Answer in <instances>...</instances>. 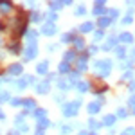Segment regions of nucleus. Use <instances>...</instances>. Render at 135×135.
Masks as SVG:
<instances>
[{
	"mask_svg": "<svg viewBox=\"0 0 135 135\" xmlns=\"http://www.w3.org/2000/svg\"><path fill=\"white\" fill-rule=\"evenodd\" d=\"M61 6H63L61 2H51V7H52L54 11H56V9L60 11V9H61Z\"/></svg>",
	"mask_w": 135,
	"mask_h": 135,
	"instance_id": "nucleus-31",
	"label": "nucleus"
},
{
	"mask_svg": "<svg viewBox=\"0 0 135 135\" xmlns=\"http://www.w3.org/2000/svg\"><path fill=\"white\" fill-rule=\"evenodd\" d=\"M11 7H13L11 2H0V11H2V13H7Z\"/></svg>",
	"mask_w": 135,
	"mask_h": 135,
	"instance_id": "nucleus-17",
	"label": "nucleus"
},
{
	"mask_svg": "<svg viewBox=\"0 0 135 135\" xmlns=\"http://www.w3.org/2000/svg\"><path fill=\"white\" fill-rule=\"evenodd\" d=\"M132 34H128V32H124V34H121V42H124V43H132Z\"/></svg>",
	"mask_w": 135,
	"mask_h": 135,
	"instance_id": "nucleus-22",
	"label": "nucleus"
},
{
	"mask_svg": "<svg viewBox=\"0 0 135 135\" xmlns=\"http://www.w3.org/2000/svg\"><path fill=\"white\" fill-rule=\"evenodd\" d=\"M9 99V94L7 92H0V103H4V101H7Z\"/></svg>",
	"mask_w": 135,
	"mask_h": 135,
	"instance_id": "nucleus-33",
	"label": "nucleus"
},
{
	"mask_svg": "<svg viewBox=\"0 0 135 135\" xmlns=\"http://www.w3.org/2000/svg\"><path fill=\"white\" fill-rule=\"evenodd\" d=\"M58 70H60V72L61 74H65V72H69V63H60V67H58Z\"/></svg>",
	"mask_w": 135,
	"mask_h": 135,
	"instance_id": "nucleus-24",
	"label": "nucleus"
},
{
	"mask_svg": "<svg viewBox=\"0 0 135 135\" xmlns=\"http://www.w3.org/2000/svg\"><path fill=\"white\" fill-rule=\"evenodd\" d=\"M70 130H72L70 126H61V133H63V135H67L69 132H70Z\"/></svg>",
	"mask_w": 135,
	"mask_h": 135,
	"instance_id": "nucleus-39",
	"label": "nucleus"
},
{
	"mask_svg": "<svg viewBox=\"0 0 135 135\" xmlns=\"http://www.w3.org/2000/svg\"><path fill=\"white\" fill-rule=\"evenodd\" d=\"M23 119H25V114H20V115H16V119H15V124H18V126H20L22 123H23Z\"/></svg>",
	"mask_w": 135,
	"mask_h": 135,
	"instance_id": "nucleus-29",
	"label": "nucleus"
},
{
	"mask_svg": "<svg viewBox=\"0 0 135 135\" xmlns=\"http://www.w3.org/2000/svg\"><path fill=\"white\" fill-rule=\"evenodd\" d=\"M49 124H51V123H49L47 117H45V119H38V128H40V130H45Z\"/></svg>",
	"mask_w": 135,
	"mask_h": 135,
	"instance_id": "nucleus-15",
	"label": "nucleus"
},
{
	"mask_svg": "<svg viewBox=\"0 0 135 135\" xmlns=\"http://www.w3.org/2000/svg\"><path fill=\"white\" fill-rule=\"evenodd\" d=\"M124 79H132V72H126L124 74Z\"/></svg>",
	"mask_w": 135,
	"mask_h": 135,
	"instance_id": "nucleus-45",
	"label": "nucleus"
},
{
	"mask_svg": "<svg viewBox=\"0 0 135 135\" xmlns=\"http://www.w3.org/2000/svg\"><path fill=\"white\" fill-rule=\"evenodd\" d=\"M110 23V18L108 16H103V18H99V27H106Z\"/></svg>",
	"mask_w": 135,
	"mask_h": 135,
	"instance_id": "nucleus-25",
	"label": "nucleus"
},
{
	"mask_svg": "<svg viewBox=\"0 0 135 135\" xmlns=\"http://www.w3.org/2000/svg\"><path fill=\"white\" fill-rule=\"evenodd\" d=\"M29 130V126H25V124H20V132H27Z\"/></svg>",
	"mask_w": 135,
	"mask_h": 135,
	"instance_id": "nucleus-43",
	"label": "nucleus"
},
{
	"mask_svg": "<svg viewBox=\"0 0 135 135\" xmlns=\"http://www.w3.org/2000/svg\"><path fill=\"white\" fill-rule=\"evenodd\" d=\"M2 29H4V23H0V31H2Z\"/></svg>",
	"mask_w": 135,
	"mask_h": 135,
	"instance_id": "nucleus-50",
	"label": "nucleus"
},
{
	"mask_svg": "<svg viewBox=\"0 0 135 135\" xmlns=\"http://www.w3.org/2000/svg\"><path fill=\"white\" fill-rule=\"evenodd\" d=\"M43 34H45V36H52V34H54V32H56V25H54V23H43Z\"/></svg>",
	"mask_w": 135,
	"mask_h": 135,
	"instance_id": "nucleus-5",
	"label": "nucleus"
},
{
	"mask_svg": "<svg viewBox=\"0 0 135 135\" xmlns=\"http://www.w3.org/2000/svg\"><path fill=\"white\" fill-rule=\"evenodd\" d=\"M9 74H13V76H18V74H22V65H20V63L11 65V67H9Z\"/></svg>",
	"mask_w": 135,
	"mask_h": 135,
	"instance_id": "nucleus-8",
	"label": "nucleus"
},
{
	"mask_svg": "<svg viewBox=\"0 0 135 135\" xmlns=\"http://www.w3.org/2000/svg\"><path fill=\"white\" fill-rule=\"evenodd\" d=\"M115 42H117V40H115V36H112V38H110V40H108V42L103 45V49H104V51H110V49L114 47V43H115Z\"/></svg>",
	"mask_w": 135,
	"mask_h": 135,
	"instance_id": "nucleus-14",
	"label": "nucleus"
},
{
	"mask_svg": "<svg viewBox=\"0 0 135 135\" xmlns=\"http://www.w3.org/2000/svg\"><path fill=\"white\" fill-rule=\"evenodd\" d=\"M78 78H79V72H70V76H69V81H70V85H76V81H78Z\"/></svg>",
	"mask_w": 135,
	"mask_h": 135,
	"instance_id": "nucleus-19",
	"label": "nucleus"
},
{
	"mask_svg": "<svg viewBox=\"0 0 135 135\" xmlns=\"http://www.w3.org/2000/svg\"><path fill=\"white\" fill-rule=\"evenodd\" d=\"M92 29H94V23H92V22H85L83 25L79 27V31H81V32H90Z\"/></svg>",
	"mask_w": 135,
	"mask_h": 135,
	"instance_id": "nucleus-10",
	"label": "nucleus"
},
{
	"mask_svg": "<svg viewBox=\"0 0 135 135\" xmlns=\"http://www.w3.org/2000/svg\"><path fill=\"white\" fill-rule=\"evenodd\" d=\"M72 42H74V45H76V49H85V42L81 40V38H76V36H72Z\"/></svg>",
	"mask_w": 135,
	"mask_h": 135,
	"instance_id": "nucleus-12",
	"label": "nucleus"
},
{
	"mask_svg": "<svg viewBox=\"0 0 135 135\" xmlns=\"http://www.w3.org/2000/svg\"><path fill=\"white\" fill-rule=\"evenodd\" d=\"M88 126H90L92 130H97V128L101 126V123H97V121H94V119H88Z\"/></svg>",
	"mask_w": 135,
	"mask_h": 135,
	"instance_id": "nucleus-26",
	"label": "nucleus"
},
{
	"mask_svg": "<svg viewBox=\"0 0 135 135\" xmlns=\"http://www.w3.org/2000/svg\"><path fill=\"white\" fill-rule=\"evenodd\" d=\"M22 104H23L27 110H36V104H34V101H32V99H23V101H22Z\"/></svg>",
	"mask_w": 135,
	"mask_h": 135,
	"instance_id": "nucleus-11",
	"label": "nucleus"
},
{
	"mask_svg": "<svg viewBox=\"0 0 135 135\" xmlns=\"http://www.w3.org/2000/svg\"><path fill=\"white\" fill-rule=\"evenodd\" d=\"M11 52H15V54H16V52H20V47H18V43H13V45H11Z\"/></svg>",
	"mask_w": 135,
	"mask_h": 135,
	"instance_id": "nucleus-35",
	"label": "nucleus"
},
{
	"mask_svg": "<svg viewBox=\"0 0 135 135\" xmlns=\"http://www.w3.org/2000/svg\"><path fill=\"white\" fill-rule=\"evenodd\" d=\"M47 18H49V20H56V13H47Z\"/></svg>",
	"mask_w": 135,
	"mask_h": 135,
	"instance_id": "nucleus-41",
	"label": "nucleus"
},
{
	"mask_svg": "<svg viewBox=\"0 0 135 135\" xmlns=\"http://www.w3.org/2000/svg\"><path fill=\"white\" fill-rule=\"evenodd\" d=\"M31 20L32 22H40L42 18H40V15H38V13H32V15H31Z\"/></svg>",
	"mask_w": 135,
	"mask_h": 135,
	"instance_id": "nucleus-36",
	"label": "nucleus"
},
{
	"mask_svg": "<svg viewBox=\"0 0 135 135\" xmlns=\"http://www.w3.org/2000/svg\"><path fill=\"white\" fill-rule=\"evenodd\" d=\"M25 86H27V81H25V79H20V81H16V88H18V90H23Z\"/></svg>",
	"mask_w": 135,
	"mask_h": 135,
	"instance_id": "nucleus-28",
	"label": "nucleus"
},
{
	"mask_svg": "<svg viewBox=\"0 0 135 135\" xmlns=\"http://www.w3.org/2000/svg\"><path fill=\"white\" fill-rule=\"evenodd\" d=\"M2 119H4V112L0 110V121H2Z\"/></svg>",
	"mask_w": 135,
	"mask_h": 135,
	"instance_id": "nucleus-48",
	"label": "nucleus"
},
{
	"mask_svg": "<svg viewBox=\"0 0 135 135\" xmlns=\"http://www.w3.org/2000/svg\"><path fill=\"white\" fill-rule=\"evenodd\" d=\"M76 60V52L74 51H67L65 52V63H70V61H74Z\"/></svg>",
	"mask_w": 135,
	"mask_h": 135,
	"instance_id": "nucleus-13",
	"label": "nucleus"
},
{
	"mask_svg": "<svg viewBox=\"0 0 135 135\" xmlns=\"http://www.w3.org/2000/svg\"><path fill=\"white\" fill-rule=\"evenodd\" d=\"M86 110H88V114H97L99 110H101V103L99 101H95V103H90L86 106Z\"/></svg>",
	"mask_w": 135,
	"mask_h": 135,
	"instance_id": "nucleus-6",
	"label": "nucleus"
},
{
	"mask_svg": "<svg viewBox=\"0 0 135 135\" xmlns=\"http://www.w3.org/2000/svg\"><path fill=\"white\" fill-rule=\"evenodd\" d=\"M95 70H97V74H99V76L106 78V76L110 74V70H112V63H110V60H101V61H95Z\"/></svg>",
	"mask_w": 135,
	"mask_h": 135,
	"instance_id": "nucleus-1",
	"label": "nucleus"
},
{
	"mask_svg": "<svg viewBox=\"0 0 135 135\" xmlns=\"http://www.w3.org/2000/svg\"><path fill=\"white\" fill-rule=\"evenodd\" d=\"M34 115H36L38 119H45V115H47V112H45L43 108H36V110H34Z\"/></svg>",
	"mask_w": 135,
	"mask_h": 135,
	"instance_id": "nucleus-18",
	"label": "nucleus"
},
{
	"mask_svg": "<svg viewBox=\"0 0 135 135\" xmlns=\"http://www.w3.org/2000/svg\"><path fill=\"white\" fill-rule=\"evenodd\" d=\"M38 56V47H36V43H31L27 49H25V60L29 61V60H34Z\"/></svg>",
	"mask_w": 135,
	"mask_h": 135,
	"instance_id": "nucleus-3",
	"label": "nucleus"
},
{
	"mask_svg": "<svg viewBox=\"0 0 135 135\" xmlns=\"http://www.w3.org/2000/svg\"><path fill=\"white\" fill-rule=\"evenodd\" d=\"M85 13H86V7H85V6H78V7H76V15H78V16H81Z\"/></svg>",
	"mask_w": 135,
	"mask_h": 135,
	"instance_id": "nucleus-27",
	"label": "nucleus"
},
{
	"mask_svg": "<svg viewBox=\"0 0 135 135\" xmlns=\"http://www.w3.org/2000/svg\"><path fill=\"white\" fill-rule=\"evenodd\" d=\"M58 86H60L61 90H69V83H67V81H63V79L58 81Z\"/></svg>",
	"mask_w": 135,
	"mask_h": 135,
	"instance_id": "nucleus-30",
	"label": "nucleus"
},
{
	"mask_svg": "<svg viewBox=\"0 0 135 135\" xmlns=\"http://www.w3.org/2000/svg\"><path fill=\"white\" fill-rule=\"evenodd\" d=\"M11 104H13V106H18V104H22V99L15 97V99H11Z\"/></svg>",
	"mask_w": 135,
	"mask_h": 135,
	"instance_id": "nucleus-37",
	"label": "nucleus"
},
{
	"mask_svg": "<svg viewBox=\"0 0 135 135\" xmlns=\"http://www.w3.org/2000/svg\"><path fill=\"white\" fill-rule=\"evenodd\" d=\"M114 121H115V117H114V115H106L103 123H104L106 126H112V124H114Z\"/></svg>",
	"mask_w": 135,
	"mask_h": 135,
	"instance_id": "nucleus-23",
	"label": "nucleus"
},
{
	"mask_svg": "<svg viewBox=\"0 0 135 135\" xmlns=\"http://www.w3.org/2000/svg\"><path fill=\"white\" fill-rule=\"evenodd\" d=\"M133 112H135V110H133Z\"/></svg>",
	"mask_w": 135,
	"mask_h": 135,
	"instance_id": "nucleus-52",
	"label": "nucleus"
},
{
	"mask_svg": "<svg viewBox=\"0 0 135 135\" xmlns=\"http://www.w3.org/2000/svg\"><path fill=\"white\" fill-rule=\"evenodd\" d=\"M78 88H79V92H86V90L90 88V83H88V81H83V83L78 85Z\"/></svg>",
	"mask_w": 135,
	"mask_h": 135,
	"instance_id": "nucleus-21",
	"label": "nucleus"
},
{
	"mask_svg": "<svg viewBox=\"0 0 135 135\" xmlns=\"http://www.w3.org/2000/svg\"><path fill=\"white\" fill-rule=\"evenodd\" d=\"M36 38H38V34H36L34 31H29V32H27V40H29V45H31V43H36Z\"/></svg>",
	"mask_w": 135,
	"mask_h": 135,
	"instance_id": "nucleus-16",
	"label": "nucleus"
},
{
	"mask_svg": "<svg viewBox=\"0 0 135 135\" xmlns=\"http://www.w3.org/2000/svg\"><path fill=\"white\" fill-rule=\"evenodd\" d=\"M85 60H86V54H85L83 58H81V60H79V63H78V69H79V72H81V70H85V69H86V61H85Z\"/></svg>",
	"mask_w": 135,
	"mask_h": 135,
	"instance_id": "nucleus-20",
	"label": "nucleus"
},
{
	"mask_svg": "<svg viewBox=\"0 0 135 135\" xmlns=\"http://www.w3.org/2000/svg\"><path fill=\"white\" fill-rule=\"evenodd\" d=\"M79 135H88V133H86V132H81V133H79Z\"/></svg>",
	"mask_w": 135,
	"mask_h": 135,
	"instance_id": "nucleus-49",
	"label": "nucleus"
},
{
	"mask_svg": "<svg viewBox=\"0 0 135 135\" xmlns=\"http://www.w3.org/2000/svg\"><path fill=\"white\" fill-rule=\"evenodd\" d=\"M130 104H132V106H135V97H132V99H130Z\"/></svg>",
	"mask_w": 135,
	"mask_h": 135,
	"instance_id": "nucleus-47",
	"label": "nucleus"
},
{
	"mask_svg": "<svg viewBox=\"0 0 135 135\" xmlns=\"http://www.w3.org/2000/svg\"><path fill=\"white\" fill-rule=\"evenodd\" d=\"M47 70H49V63H47V61L40 63V65L36 67V72H38V74H47Z\"/></svg>",
	"mask_w": 135,
	"mask_h": 135,
	"instance_id": "nucleus-9",
	"label": "nucleus"
},
{
	"mask_svg": "<svg viewBox=\"0 0 135 135\" xmlns=\"http://www.w3.org/2000/svg\"><path fill=\"white\" fill-rule=\"evenodd\" d=\"M81 106V101H72V103H67L65 108H63V114L65 117H76L78 115V110Z\"/></svg>",
	"mask_w": 135,
	"mask_h": 135,
	"instance_id": "nucleus-2",
	"label": "nucleus"
},
{
	"mask_svg": "<svg viewBox=\"0 0 135 135\" xmlns=\"http://www.w3.org/2000/svg\"><path fill=\"white\" fill-rule=\"evenodd\" d=\"M36 135H43V130H40V128H38V130H36Z\"/></svg>",
	"mask_w": 135,
	"mask_h": 135,
	"instance_id": "nucleus-46",
	"label": "nucleus"
},
{
	"mask_svg": "<svg viewBox=\"0 0 135 135\" xmlns=\"http://www.w3.org/2000/svg\"><path fill=\"white\" fill-rule=\"evenodd\" d=\"M104 13H106V11H104V2L97 0V2H95V7H94V15H95V16H101Z\"/></svg>",
	"mask_w": 135,
	"mask_h": 135,
	"instance_id": "nucleus-4",
	"label": "nucleus"
},
{
	"mask_svg": "<svg viewBox=\"0 0 135 135\" xmlns=\"http://www.w3.org/2000/svg\"><path fill=\"white\" fill-rule=\"evenodd\" d=\"M36 92H38V94H47V92H49V83H47V81L38 83V85H36Z\"/></svg>",
	"mask_w": 135,
	"mask_h": 135,
	"instance_id": "nucleus-7",
	"label": "nucleus"
},
{
	"mask_svg": "<svg viewBox=\"0 0 135 135\" xmlns=\"http://www.w3.org/2000/svg\"><path fill=\"white\" fill-rule=\"evenodd\" d=\"M117 115H119L121 119H124V117H126V110H123V108H121V110H117Z\"/></svg>",
	"mask_w": 135,
	"mask_h": 135,
	"instance_id": "nucleus-40",
	"label": "nucleus"
},
{
	"mask_svg": "<svg viewBox=\"0 0 135 135\" xmlns=\"http://www.w3.org/2000/svg\"><path fill=\"white\" fill-rule=\"evenodd\" d=\"M88 135H95V133H94V132H92V133H88Z\"/></svg>",
	"mask_w": 135,
	"mask_h": 135,
	"instance_id": "nucleus-51",
	"label": "nucleus"
},
{
	"mask_svg": "<svg viewBox=\"0 0 135 135\" xmlns=\"http://www.w3.org/2000/svg\"><path fill=\"white\" fill-rule=\"evenodd\" d=\"M121 135H135V128H128V130H124Z\"/></svg>",
	"mask_w": 135,
	"mask_h": 135,
	"instance_id": "nucleus-34",
	"label": "nucleus"
},
{
	"mask_svg": "<svg viewBox=\"0 0 135 135\" xmlns=\"http://www.w3.org/2000/svg\"><path fill=\"white\" fill-rule=\"evenodd\" d=\"M106 15H110L108 18H115V16L119 15V11H117V9H110V11H106Z\"/></svg>",
	"mask_w": 135,
	"mask_h": 135,
	"instance_id": "nucleus-32",
	"label": "nucleus"
},
{
	"mask_svg": "<svg viewBox=\"0 0 135 135\" xmlns=\"http://www.w3.org/2000/svg\"><path fill=\"white\" fill-rule=\"evenodd\" d=\"M70 38H72V36H70V34H63V36H61V42H69V40H70Z\"/></svg>",
	"mask_w": 135,
	"mask_h": 135,
	"instance_id": "nucleus-42",
	"label": "nucleus"
},
{
	"mask_svg": "<svg viewBox=\"0 0 135 135\" xmlns=\"http://www.w3.org/2000/svg\"><path fill=\"white\" fill-rule=\"evenodd\" d=\"M123 54H124V51H123V47H119V49H117V56H123Z\"/></svg>",
	"mask_w": 135,
	"mask_h": 135,
	"instance_id": "nucleus-44",
	"label": "nucleus"
},
{
	"mask_svg": "<svg viewBox=\"0 0 135 135\" xmlns=\"http://www.w3.org/2000/svg\"><path fill=\"white\" fill-rule=\"evenodd\" d=\"M103 36H104V32L101 31V29H99V31L95 32V36H94V38H95V40H101V38H103Z\"/></svg>",
	"mask_w": 135,
	"mask_h": 135,
	"instance_id": "nucleus-38",
	"label": "nucleus"
}]
</instances>
